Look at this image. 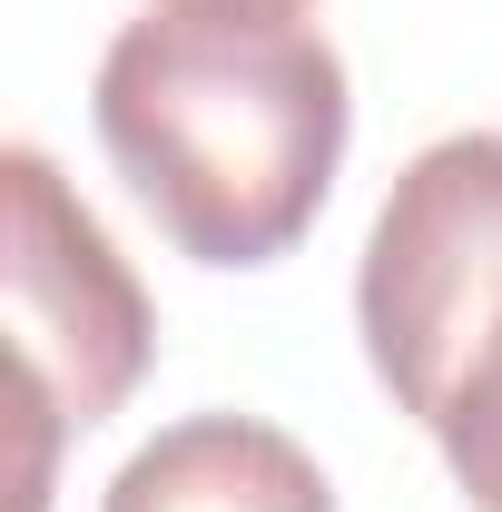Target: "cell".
Listing matches in <instances>:
<instances>
[{
  "mask_svg": "<svg viewBox=\"0 0 502 512\" xmlns=\"http://www.w3.org/2000/svg\"><path fill=\"white\" fill-rule=\"evenodd\" d=\"M99 148L197 266H276L345 168L355 89L286 0H148L89 89Z\"/></svg>",
  "mask_w": 502,
  "mask_h": 512,
  "instance_id": "obj_1",
  "label": "cell"
},
{
  "mask_svg": "<svg viewBox=\"0 0 502 512\" xmlns=\"http://www.w3.org/2000/svg\"><path fill=\"white\" fill-rule=\"evenodd\" d=\"M0 188H10L0 276H10V355H20V512H40L60 434L109 424L138 394L148 355H158V316H148L128 256L109 247V227L50 168V148L10 138Z\"/></svg>",
  "mask_w": 502,
  "mask_h": 512,
  "instance_id": "obj_2",
  "label": "cell"
},
{
  "mask_svg": "<svg viewBox=\"0 0 502 512\" xmlns=\"http://www.w3.org/2000/svg\"><path fill=\"white\" fill-rule=\"evenodd\" d=\"M502 316V128L434 138L424 158H404V178L384 188L365 266H355V325H365V365L375 384L434 424L443 384L463 375V355Z\"/></svg>",
  "mask_w": 502,
  "mask_h": 512,
  "instance_id": "obj_3",
  "label": "cell"
},
{
  "mask_svg": "<svg viewBox=\"0 0 502 512\" xmlns=\"http://www.w3.org/2000/svg\"><path fill=\"white\" fill-rule=\"evenodd\" d=\"M99 512H335V483L266 414H188L109 473Z\"/></svg>",
  "mask_w": 502,
  "mask_h": 512,
  "instance_id": "obj_4",
  "label": "cell"
},
{
  "mask_svg": "<svg viewBox=\"0 0 502 512\" xmlns=\"http://www.w3.org/2000/svg\"><path fill=\"white\" fill-rule=\"evenodd\" d=\"M443 444V473H453V493L473 512H502V316L483 325V345L463 355V375L443 384L434 424H424Z\"/></svg>",
  "mask_w": 502,
  "mask_h": 512,
  "instance_id": "obj_5",
  "label": "cell"
},
{
  "mask_svg": "<svg viewBox=\"0 0 502 512\" xmlns=\"http://www.w3.org/2000/svg\"><path fill=\"white\" fill-rule=\"evenodd\" d=\"M286 10H306V0H286Z\"/></svg>",
  "mask_w": 502,
  "mask_h": 512,
  "instance_id": "obj_6",
  "label": "cell"
}]
</instances>
